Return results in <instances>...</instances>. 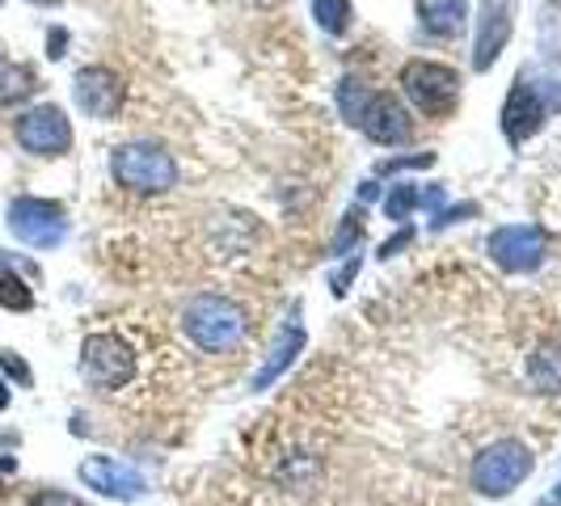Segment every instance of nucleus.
<instances>
[{"label":"nucleus","mask_w":561,"mask_h":506,"mask_svg":"<svg viewBox=\"0 0 561 506\" xmlns=\"http://www.w3.org/2000/svg\"><path fill=\"white\" fill-rule=\"evenodd\" d=\"M64 47H68V30H51V38H47V56L64 59Z\"/></svg>","instance_id":"25"},{"label":"nucleus","mask_w":561,"mask_h":506,"mask_svg":"<svg viewBox=\"0 0 561 506\" xmlns=\"http://www.w3.org/2000/svg\"><path fill=\"white\" fill-rule=\"evenodd\" d=\"M0 410H9V384L0 380Z\"/></svg>","instance_id":"27"},{"label":"nucleus","mask_w":561,"mask_h":506,"mask_svg":"<svg viewBox=\"0 0 561 506\" xmlns=\"http://www.w3.org/2000/svg\"><path fill=\"white\" fill-rule=\"evenodd\" d=\"M0 498H4V485H0Z\"/></svg>","instance_id":"29"},{"label":"nucleus","mask_w":561,"mask_h":506,"mask_svg":"<svg viewBox=\"0 0 561 506\" xmlns=\"http://www.w3.org/2000/svg\"><path fill=\"white\" fill-rule=\"evenodd\" d=\"M13 136L34 157H64L72 148V123H68V114L59 111V106L43 102V106H34V111L18 118Z\"/></svg>","instance_id":"7"},{"label":"nucleus","mask_w":561,"mask_h":506,"mask_svg":"<svg viewBox=\"0 0 561 506\" xmlns=\"http://www.w3.org/2000/svg\"><path fill=\"white\" fill-rule=\"evenodd\" d=\"M9 232L30 245V250H56L68 237V220H64V207L47 203V198H13L9 203Z\"/></svg>","instance_id":"6"},{"label":"nucleus","mask_w":561,"mask_h":506,"mask_svg":"<svg viewBox=\"0 0 561 506\" xmlns=\"http://www.w3.org/2000/svg\"><path fill=\"white\" fill-rule=\"evenodd\" d=\"M410 241H414V232H410V228H405V232H401V237H397V241H389V245H385V250H380V257H393V253L401 250V245H410Z\"/></svg>","instance_id":"26"},{"label":"nucleus","mask_w":561,"mask_h":506,"mask_svg":"<svg viewBox=\"0 0 561 506\" xmlns=\"http://www.w3.org/2000/svg\"><path fill=\"white\" fill-rule=\"evenodd\" d=\"M0 68H4V64H0Z\"/></svg>","instance_id":"30"},{"label":"nucleus","mask_w":561,"mask_h":506,"mask_svg":"<svg viewBox=\"0 0 561 506\" xmlns=\"http://www.w3.org/2000/svg\"><path fill=\"white\" fill-rule=\"evenodd\" d=\"M533 451L528 444H519V439H499V444H490V448L481 451L478 460H473V490L485 494V498H506V494H515L528 473H533Z\"/></svg>","instance_id":"3"},{"label":"nucleus","mask_w":561,"mask_h":506,"mask_svg":"<svg viewBox=\"0 0 561 506\" xmlns=\"http://www.w3.org/2000/svg\"><path fill=\"white\" fill-rule=\"evenodd\" d=\"M0 371H4L13 384H22V389L34 384V371L26 367V359H18V355H13V350H4V346H0Z\"/></svg>","instance_id":"21"},{"label":"nucleus","mask_w":561,"mask_h":506,"mask_svg":"<svg viewBox=\"0 0 561 506\" xmlns=\"http://www.w3.org/2000/svg\"><path fill=\"white\" fill-rule=\"evenodd\" d=\"M0 309H9V312L34 309V291H30L26 283L18 279L9 266H0Z\"/></svg>","instance_id":"18"},{"label":"nucleus","mask_w":561,"mask_h":506,"mask_svg":"<svg viewBox=\"0 0 561 506\" xmlns=\"http://www.w3.org/2000/svg\"><path fill=\"white\" fill-rule=\"evenodd\" d=\"M359 127H364L367 140L376 143L414 140V118H410V111L401 106V97H393V93H371L364 114H359Z\"/></svg>","instance_id":"11"},{"label":"nucleus","mask_w":561,"mask_h":506,"mask_svg":"<svg viewBox=\"0 0 561 506\" xmlns=\"http://www.w3.org/2000/svg\"><path fill=\"white\" fill-rule=\"evenodd\" d=\"M515 34V0H481L478 9V38H473V68L490 72L494 59Z\"/></svg>","instance_id":"9"},{"label":"nucleus","mask_w":561,"mask_h":506,"mask_svg":"<svg viewBox=\"0 0 561 506\" xmlns=\"http://www.w3.org/2000/svg\"><path fill=\"white\" fill-rule=\"evenodd\" d=\"M359 237H364V211H359V216L351 211V216H346V225H342V232L334 237V245H330V253L337 257L342 250H351V245H355Z\"/></svg>","instance_id":"23"},{"label":"nucleus","mask_w":561,"mask_h":506,"mask_svg":"<svg viewBox=\"0 0 561 506\" xmlns=\"http://www.w3.org/2000/svg\"><path fill=\"white\" fill-rule=\"evenodd\" d=\"M81 376L93 389L114 393V389L131 384V376H136V350L118 334H89L81 342Z\"/></svg>","instance_id":"5"},{"label":"nucleus","mask_w":561,"mask_h":506,"mask_svg":"<svg viewBox=\"0 0 561 506\" xmlns=\"http://www.w3.org/2000/svg\"><path fill=\"white\" fill-rule=\"evenodd\" d=\"M405 97L419 106L426 118H451L460 106V72L435 59H410L401 68Z\"/></svg>","instance_id":"4"},{"label":"nucleus","mask_w":561,"mask_h":506,"mask_svg":"<svg viewBox=\"0 0 561 506\" xmlns=\"http://www.w3.org/2000/svg\"><path fill=\"white\" fill-rule=\"evenodd\" d=\"M30 89H34V77H30V68H0V106H4V102H18V97H26Z\"/></svg>","instance_id":"19"},{"label":"nucleus","mask_w":561,"mask_h":506,"mask_svg":"<svg viewBox=\"0 0 561 506\" xmlns=\"http://www.w3.org/2000/svg\"><path fill=\"white\" fill-rule=\"evenodd\" d=\"M545 114H549V106H545L540 89L528 81V72H519V77H515V84H511V93H506L503 136L515 143V148H519V143H528L536 131L545 127Z\"/></svg>","instance_id":"8"},{"label":"nucleus","mask_w":561,"mask_h":506,"mask_svg":"<svg viewBox=\"0 0 561 506\" xmlns=\"http://www.w3.org/2000/svg\"><path fill=\"white\" fill-rule=\"evenodd\" d=\"M30 4H59V0H30Z\"/></svg>","instance_id":"28"},{"label":"nucleus","mask_w":561,"mask_h":506,"mask_svg":"<svg viewBox=\"0 0 561 506\" xmlns=\"http://www.w3.org/2000/svg\"><path fill=\"white\" fill-rule=\"evenodd\" d=\"M300 350H305V330H300V325H287V330H283V334L271 342V350H266L262 367L253 371V389L262 393L266 384H275L283 371L296 364V355H300Z\"/></svg>","instance_id":"14"},{"label":"nucleus","mask_w":561,"mask_h":506,"mask_svg":"<svg viewBox=\"0 0 561 506\" xmlns=\"http://www.w3.org/2000/svg\"><path fill=\"white\" fill-rule=\"evenodd\" d=\"M30 506H81V498H72V494H64V490H38Z\"/></svg>","instance_id":"24"},{"label":"nucleus","mask_w":561,"mask_h":506,"mask_svg":"<svg viewBox=\"0 0 561 506\" xmlns=\"http://www.w3.org/2000/svg\"><path fill=\"white\" fill-rule=\"evenodd\" d=\"M182 330H186V337L195 342L203 355H228V350L241 346L250 321H245V309L232 296L203 291V296H195L182 309Z\"/></svg>","instance_id":"1"},{"label":"nucleus","mask_w":561,"mask_h":506,"mask_svg":"<svg viewBox=\"0 0 561 506\" xmlns=\"http://www.w3.org/2000/svg\"><path fill=\"white\" fill-rule=\"evenodd\" d=\"M465 9H469V0H419L422 30L435 38H451L465 26Z\"/></svg>","instance_id":"15"},{"label":"nucleus","mask_w":561,"mask_h":506,"mask_svg":"<svg viewBox=\"0 0 561 506\" xmlns=\"http://www.w3.org/2000/svg\"><path fill=\"white\" fill-rule=\"evenodd\" d=\"M81 481L89 490H98V494H106V498H140L144 494V478L131 469V464H123V460H114V456H89L81 460Z\"/></svg>","instance_id":"13"},{"label":"nucleus","mask_w":561,"mask_h":506,"mask_svg":"<svg viewBox=\"0 0 561 506\" xmlns=\"http://www.w3.org/2000/svg\"><path fill=\"white\" fill-rule=\"evenodd\" d=\"M490 253H494V262L503 271H511V275L536 271L545 262V232L528 225H506L490 237Z\"/></svg>","instance_id":"12"},{"label":"nucleus","mask_w":561,"mask_h":506,"mask_svg":"<svg viewBox=\"0 0 561 506\" xmlns=\"http://www.w3.org/2000/svg\"><path fill=\"white\" fill-rule=\"evenodd\" d=\"M72 93H77V106H81L89 118H114L123 111V97H127V84L114 68H81L77 81H72Z\"/></svg>","instance_id":"10"},{"label":"nucleus","mask_w":561,"mask_h":506,"mask_svg":"<svg viewBox=\"0 0 561 506\" xmlns=\"http://www.w3.org/2000/svg\"><path fill=\"white\" fill-rule=\"evenodd\" d=\"M312 18L325 34H346L351 30V0H312Z\"/></svg>","instance_id":"17"},{"label":"nucleus","mask_w":561,"mask_h":506,"mask_svg":"<svg viewBox=\"0 0 561 506\" xmlns=\"http://www.w3.org/2000/svg\"><path fill=\"white\" fill-rule=\"evenodd\" d=\"M111 173L131 195H165L178 186V161L161 143H118L111 152Z\"/></svg>","instance_id":"2"},{"label":"nucleus","mask_w":561,"mask_h":506,"mask_svg":"<svg viewBox=\"0 0 561 506\" xmlns=\"http://www.w3.org/2000/svg\"><path fill=\"white\" fill-rule=\"evenodd\" d=\"M419 191L410 186V182H401V186H393V195L385 198V211H389V220H397V225H405L410 220V211L419 207Z\"/></svg>","instance_id":"20"},{"label":"nucleus","mask_w":561,"mask_h":506,"mask_svg":"<svg viewBox=\"0 0 561 506\" xmlns=\"http://www.w3.org/2000/svg\"><path fill=\"white\" fill-rule=\"evenodd\" d=\"M528 384L536 393H561V342H540L528 355Z\"/></svg>","instance_id":"16"},{"label":"nucleus","mask_w":561,"mask_h":506,"mask_svg":"<svg viewBox=\"0 0 561 506\" xmlns=\"http://www.w3.org/2000/svg\"><path fill=\"white\" fill-rule=\"evenodd\" d=\"M337 102H342V114H346V123H359V114H364V106H367L364 89L355 93V81H342V89H337Z\"/></svg>","instance_id":"22"}]
</instances>
